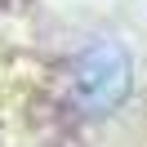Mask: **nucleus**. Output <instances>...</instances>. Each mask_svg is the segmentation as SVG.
Segmentation results:
<instances>
[{
	"mask_svg": "<svg viewBox=\"0 0 147 147\" xmlns=\"http://www.w3.org/2000/svg\"><path fill=\"white\" fill-rule=\"evenodd\" d=\"M134 89V58L116 40H98L71 63V94L85 111H116Z\"/></svg>",
	"mask_w": 147,
	"mask_h": 147,
	"instance_id": "nucleus-1",
	"label": "nucleus"
}]
</instances>
